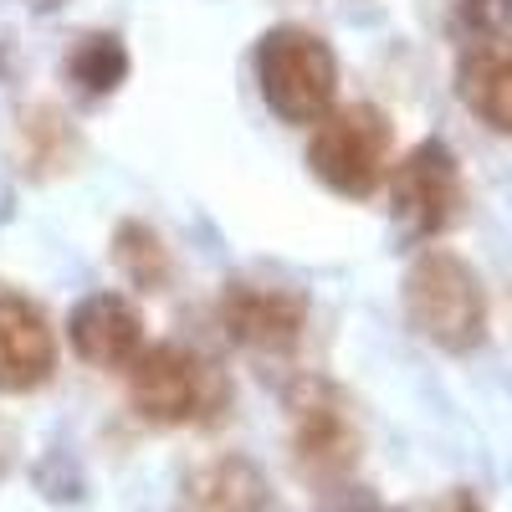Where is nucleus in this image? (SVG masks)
Masks as SVG:
<instances>
[{
  "label": "nucleus",
  "instance_id": "nucleus-8",
  "mask_svg": "<svg viewBox=\"0 0 512 512\" xmlns=\"http://www.w3.org/2000/svg\"><path fill=\"white\" fill-rule=\"evenodd\" d=\"M57 369V333L31 297L0 292V395H31Z\"/></svg>",
  "mask_w": 512,
  "mask_h": 512
},
{
  "label": "nucleus",
  "instance_id": "nucleus-6",
  "mask_svg": "<svg viewBox=\"0 0 512 512\" xmlns=\"http://www.w3.org/2000/svg\"><path fill=\"white\" fill-rule=\"evenodd\" d=\"M390 205L405 231L415 236H441L446 226L461 221L466 185H461V164L441 139L415 144L395 169H390Z\"/></svg>",
  "mask_w": 512,
  "mask_h": 512
},
{
  "label": "nucleus",
  "instance_id": "nucleus-15",
  "mask_svg": "<svg viewBox=\"0 0 512 512\" xmlns=\"http://www.w3.org/2000/svg\"><path fill=\"white\" fill-rule=\"evenodd\" d=\"M461 21L482 36H502L512 26V0H461Z\"/></svg>",
  "mask_w": 512,
  "mask_h": 512
},
{
  "label": "nucleus",
  "instance_id": "nucleus-5",
  "mask_svg": "<svg viewBox=\"0 0 512 512\" xmlns=\"http://www.w3.org/2000/svg\"><path fill=\"white\" fill-rule=\"evenodd\" d=\"M287 431H292L297 466L318 482H344L359 466L364 441H359L354 410L328 379H297L287 390Z\"/></svg>",
  "mask_w": 512,
  "mask_h": 512
},
{
  "label": "nucleus",
  "instance_id": "nucleus-16",
  "mask_svg": "<svg viewBox=\"0 0 512 512\" xmlns=\"http://www.w3.org/2000/svg\"><path fill=\"white\" fill-rule=\"evenodd\" d=\"M323 512H390V507L374 502V497H364V492H333V497L323 502Z\"/></svg>",
  "mask_w": 512,
  "mask_h": 512
},
{
  "label": "nucleus",
  "instance_id": "nucleus-17",
  "mask_svg": "<svg viewBox=\"0 0 512 512\" xmlns=\"http://www.w3.org/2000/svg\"><path fill=\"white\" fill-rule=\"evenodd\" d=\"M436 512H482V507H477V497H472V492H451Z\"/></svg>",
  "mask_w": 512,
  "mask_h": 512
},
{
  "label": "nucleus",
  "instance_id": "nucleus-19",
  "mask_svg": "<svg viewBox=\"0 0 512 512\" xmlns=\"http://www.w3.org/2000/svg\"><path fill=\"white\" fill-rule=\"evenodd\" d=\"M11 466V451H6V436H0V472H6Z\"/></svg>",
  "mask_w": 512,
  "mask_h": 512
},
{
  "label": "nucleus",
  "instance_id": "nucleus-14",
  "mask_svg": "<svg viewBox=\"0 0 512 512\" xmlns=\"http://www.w3.org/2000/svg\"><path fill=\"white\" fill-rule=\"evenodd\" d=\"M21 134L36 144L26 159H31V164H41V169H47V164H57V159L72 149L67 123H62V113H52V108H31V113L21 118Z\"/></svg>",
  "mask_w": 512,
  "mask_h": 512
},
{
  "label": "nucleus",
  "instance_id": "nucleus-7",
  "mask_svg": "<svg viewBox=\"0 0 512 512\" xmlns=\"http://www.w3.org/2000/svg\"><path fill=\"white\" fill-rule=\"evenodd\" d=\"M221 328L241 349L287 354L308 328V297L277 282H231L221 297Z\"/></svg>",
  "mask_w": 512,
  "mask_h": 512
},
{
  "label": "nucleus",
  "instance_id": "nucleus-3",
  "mask_svg": "<svg viewBox=\"0 0 512 512\" xmlns=\"http://www.w3.org/2000/svg\"><path fill=\"white\" fill-rule=\"evenodd\" d=\"M256 88L282 123H318L338 98V57L308 26H272L256 41Z\"/></svg>",
  "mask_w": 512,
  "mask_h": 512
},
{
  "label": "nucleus",
  "instance_id": "nucleus-9",
  "mask_svg": "<svg viewBox=\"0 0 512 512\" xmlns=\"http://www.w3.org/2000/svg\"><path fill=\"white\" fill-rule=\"evenodd\" d=\"M72 354L93 369H128L144 354V313L123 292H93L82 297L67 318Z\"/></svg>",
  "mask_w": 512,
  "mask_h": 512
},
{
  "label": "nucleus",
  "instance_id": "nucleus-12",
  "mask_svg": "<svg viewBox=\"0 0 512 512\" xmlns=\"http://www.w3.org/2000/svg\"><path fill=\"white\" fill-rule=\"evenodd\" d=\"M67 82L82 98H108L128 82V47L113 31H88L67 52Z\"/></svg>",
  "mask_w": 512,
  "mask_h": 512
},
{
  "label": "nucleus",
  "instance_id": "nucleus-10",
  "mask_svg": "<svg viewBox=\"0 0 512 512\" xmlns=\"http://www.w3.org/2000/svg\"><path fill=\"white\" fill-rule=\"evenodd\" d=\"M272 492L262 466L246 456H210L180 487V507L175 512H267Z\"/></svg>",
  "mask_w": 512,
  "mask_h": 512
},
{
  "label": "nucleus",
  "instance_id": "nucleus-13",
  "mask_svg": "<svg viewBox=\"0 0 512 512\" xmlns=\"http://www.w3.org/2000/svg\"><path fill=\"white\" fill-rule=\"evenodd\" d=\"M113 262H118V272L128 282L144 287V292L164 287V277H169V251L154 236V226H144V221H123L113 231Z\"/></svg>",
  "mask_w": 512,
  "mask_h": 512
},
{
  "label": "nucleus",
  "instance_id": "nucleus-2",
  "mask_svg": "<svg viewBox=\"0 0 512 512\" xmlns=\"http://www.w3.org/2000/svg\"><path fill=\"white\" fill-rule=\"evenodd\" d=\"M128 400L149 425L180 431V425H205L231 405V384L221 364L185 344H144V354L128 364Z\"/></svg>",
  "mask_w": 512,
  "mask_h": 512
},
{
  "label": "nucleus",
  "instance_id": "nucleus-11",
  "mask_svg": "<svg viewBox=\"0 0 512 512\" xmlns=\"http://www.w3.org/2000/svg\"><path fill=\"white\" fill-rule=\"evenodd\" d=\"M456 88H461V103L487 128L512 139V41H502V36L477 41V47L461 57Z\"/></svg>",
  "mask_w": 512,
  "mask_h": 512
},
{
  "label": "nucleus",
  "instance_id": "nucleus-1",
  "mask_svg": "<svg viewBox=\"0 0 512 512\" xmlns=\"http://www.w3.org/2000/svg\"><path fill=\"white\" fill-rule=\"evenodd\" d=\"M405 318L410 328L446 354H472L487 338V292L482 277L456 251H420L405 272Z\"/></svg>",
  "mask_w": 512,
  "mask_h": 512
},
{
  "label": "nucleus",
  "instance_id": "nucleus-18",
  "mask_svg": "<svg viewBox=\"0 0 512 512\" xmlns=\"http://www.w3.org/2000/svg\"><path fill=\"white\" fill-rule=\"evenodd\" d=\"M21 6H31V11H62L67 0H21Z\"/></svg>",
  "mask_w": 512,
  "mask_h": 512
},
{
  "label": "nucleus",
  "instance_id": "nucleus-4",
  "mask_svg": "<svg viewBox=\"0 0 512 512\" xmlns=\"http://www.w3.org/2000/svg\"><path fill=\"white\" fill-rule=\"evenodd\" d=\"M390 144H395L390 118L374 103H349V108H333L328 118H318L308 164L333 195L369 200L390 180Z\"/></svg>",
  "mask_w": 512,
  "mask_h": 512
}]
</instances>
